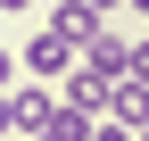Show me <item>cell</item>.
I'll return each mask as SVG.
<instances>
[{"mask_svg": "<svg viewBox=\"0 0 149 141\" xmlns=\"http://www.w3.org/2000/svg\"><path fill=\"white\" fill-rule=\"evenodd\" d=\"M91 141H133V125H116V116H91Z\"/></svg>", "mask_w": 149, "mask_h": 141, "instance_id": "8", "label": "cell"}, {"mask_svg": "<svg viewBox=\"0 0 149 141\" xmlns=\"http://www.w3.org/2000/svg\"><path fill=\"white\" fill-rule=\"evenodd\" d=\"M50 25H58V33H66V42H74V50H83V42H91V33H100V8H91V0H58V8H50Z\"/></svg>", "mask_w": 149, "mask_h": 141, "instance_id": "6", "label": "cell"}, {"mask_svg": "<svg viewBox=\"0 0 149 141\" xmlns=\"http://www.w3.org/2000/svg\"><path fill=\"white\" fill-rule=\"evenodd\" d=\"M74 66H91V75H100V83H116V75H124V42H116V33L100 25V33H91L83 50H74Z\"/></svg>", "mask_w": 149, "mask_h": 141, "instance_id": "4", "label": "cell"}, {"mask_svg": "<svg viewBox=\"0 0 149 141\" xmlns=\"http://www.w3.org/2000/svg\"><path fill=\"white\" fill-rule=\"evenodd\" d=\"M0 8H8V17H25V8H33V0H0Z\"/></svg>", "mask_w": 149, "mask_h": 141, "instance_id": "11", "label": "cell"}, {"mask_svg": "<svg viewBox=\"0 0 149 141\" xmlns=\"http://www.w3.org/2000/svg\"><path fill=\"white\" fill-rule=\"evenodd\" d=\"M133 8H141V17H149V0H133Z\"/></svg>", "mask_w": 149, "mask_h": 141, "instance_id": "13", "label": "cell"}, {"mask_svg": "<svg viewBox=\"0 0 149 141\" xmlns=\"http://www.w3.org/2000/svg\"><path fill=\"white\" fill-rule=\"evenodd\" d=\"M91 8H100V17H108V8H124V0H91Z\"/></svg>", "mask_w": 149, "mask_h": 141, "instance_id": "12", "label": "cell"}, {"mask_svg": "<svg viewBox=\"0 0 149 141\" xmlns=\"http://www.w3.org/2000/svg\"><path fill=\"white\" fill-rule=\"evenodd\" d=\"M8 83H17V50H0V91H8Z\"/></svg>", "mask_w": 149, "mask_h": 141, "instance_id": "9", "label": "cell"}, {"mask_svg": "<svg viewBox=\"0 0 149 141\" xmlns=\"http://www.w3.org/2000/svg\"><path fill=\"white\" fill-rule=\"evenodd\" d=\"M100 116H116V125H133V133H141V125H149V83H141V75H116Z\"/></svg>", "mask_w": 149, "mask_h": 141, "instance_id": "3", "label": "cell"}, {"mask_svg": "<svg viewBox=\"0 0 149 141\" xmlns=\"http://www.w3.org/2000/svg\"><path fill=\"white\" fill-rule=\"evenodd\" d=\"M8 133H17V125H8V91H0V141H8Z\"/></svg>", "mask_w": 149, "mask_h": 141, "instance_id": "10", "label": "cell"}, {"mask_svg": "<svg viewBox=\"0 0 149 141\" xmlns=\"http://www.w3.org/2000/svg\"><path fill=\"white\" fill-rule=\"evenodd\" d=\"M50 116H58V100H50L42 83H8V125L17 133H42Z\"/></svg>", "mask_w": 149, "mask_h": 141, "instance_id": "2", "label": "cell"}, {"mask_svg": "<svg viewBox=\"0 0 149 141\" xmlns=\"http://www.w3.org/2000/svg\"><path fill=\"white\" fill-rule=\"evenodd\" d=\"M133 141H149V125H141V133H133Z\"/></svg>", "mask_w": 149, "mask_h": 141, "instance_id": "14", "label": "cell"}, {"mask_svg": "<svg viewBox=\"0 0 149 141\" xmlns=\"http://www.w3.org/2000/svg\"><path fill=\"white\" fill-rule=\"evenodd\" d=\"M58 108H74V116H100V108H108V83L91 75V66H66V91H58Z\"/></svg>", "mask_w": 149, "mask_h": 141, "instance_id": "5", "label": "cell"}, {"mask_svg": "<svg viewBox=\"0 0 149 141\" xmlns=\"http://www.w3.org/2000/svg\"><path fill=\"white\" fill-rule=\"evenodd\" d=\"M33 141H91V116H74V108H58V116H50V125L33 133Z\"/></svg>", "mask_w": 149, "mask_h": 141, "instance_id": "7", "label": "cell"}, {"mask_svg": "<svg viewBox=\"0 0 149 141\" xmlns=\"http://www.w3.org/2000/svg\"><path fill=\"white\" fill-rule=\"evenodd\" d=\"M17 66H25V75H66V66H74V42L58 25H33V42L17 50Z\"/></svg>", "mask_w": 149, "mask_h": 141, "instance_id": "1", "label": "cell"}]
</instances>
